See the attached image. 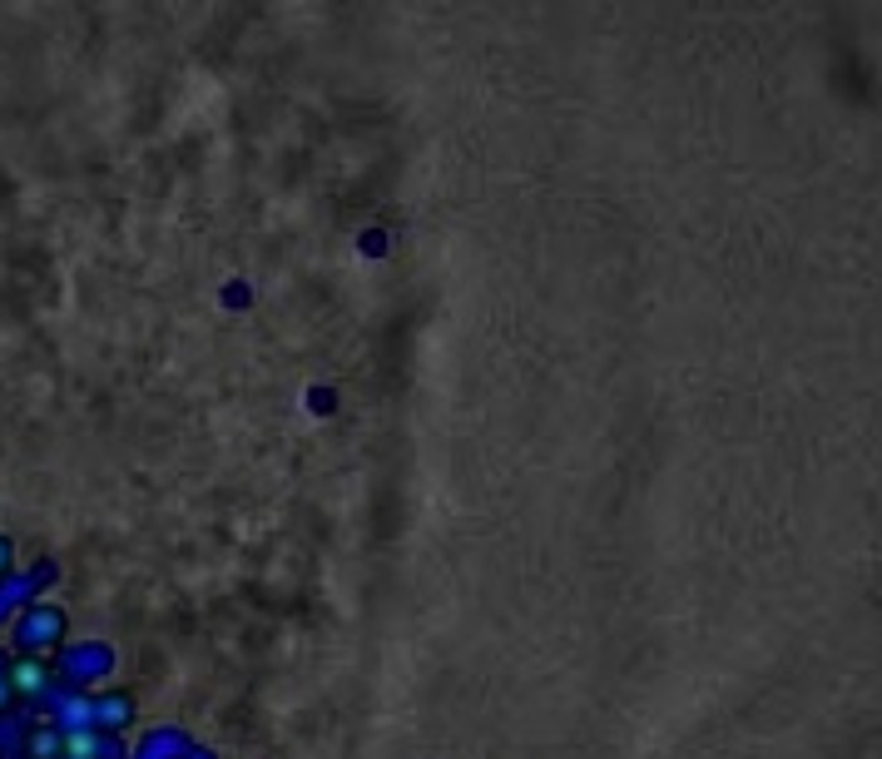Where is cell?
Here are the masks:
<instances>
[]
</instances>
